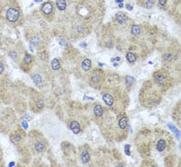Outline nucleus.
I'll list each match as a JSON object with an SVG mask.
<instances>
[{
	"label": "nucleus",
	"mask_w": 181,
	"mask_h": 167,
	"mask_svg": "<svg viewBox=\"0 0 181 167\" xmlns=\"http://www.w3.org/2000/svg\"><path fill=\"white\" fill-rule=\"evenodd\" d=\"M34 149H35L36 151H39V153L45 151L46 145H45V143H43V141H41V140L35 141V143H34Z\"/></svg>",
	"instance_id": "9b49d317"
},
{
	"label": "nucleus",
	"mask_w": 181,
	"mask_h": 167,
	"mask_svg": "<svg viewBox=\"0 0 181 167\" xmlns=\"http://www.w3.org/2000/svg\"><path fill=\"white\" fill-rule=\"evenodd\" d=\"M126 60L130 63H134L137 60V55L134 52H127L126 53Z\"/></svg>",
	"instance_id": "ddd939ff"
},
{
	"label": "nucleus",
	"mask_w": 181,
	"mask_h": 167,
	"mask_svg": "<svg viewBox=\"0 0 181 167\" xmlns=\"http://www.w3.org/2000/svg\"><path fill=\"white\" fill-rule=\"evenodd\" d=\"M130 32L133 33L134 35H140V32H141V28H140V26L139 25H134L133 27H131V29H130Z\"/></svg>",
	"instance_id": "f3484780"
},
{
	"label": "nucleus",
	"mask_w": 181,
	"mask_h": 167,
	"mask_svg": "<svg viewBox=\"0 0 181 167\" xmlns=\"http://www.w3.org/2000/svg\"><path fill=\"white\" fill-rule=\"evenodd\" d=\"M125 82L127 83V85H133L135 82V78L131 77V76H129V75H126L125 76Z\"/></svg>",
	"instance_id": "a211bd4d"
},
{
	"label": "nucleus",
	"mask_w": 181,
	"mask_h": 167,
	"mask_svg": "<svg viewBox=\"0 0 181 167\" xmlns=\"http://www.w3.org/2000/svg\"><path fill=\"white\" fill-rule=\"evenodd\" d=\"M163 58H165V60L170 61V60L172 59V55L171 54H166V55H163Z\"/></svg>",
	"instance_id": "5701e85b"
},
{
	"label": "nucleus",
	"mask_w": 181,
	"mask_h": 167,
	"mask_svg": "<svg viewBox=\"0 0 181 167\" xmlns=\"http://www.w3.org/2000/svg\"><path fill=\"white\" fill-rule=\"evenodd\" d=\"M33 60V58H32L31 55L29 54H25V57H24V61L26 62V63H30V62Z\"/></svg>",
	"instance_id": "412c9836"
},
{
	"label": "nucleus",
	"mask_w": 181,
	"mask_h": 167,
	"mask_svg": "<svg viewBox=\"0 0 181 167\" xmlns=\"http://www.w3.org/2000/svg\"><path fill=\"white\" fill-rule=\"evenodd\" d=\"M81 161L84 164H86L90 161V154L87 149H84V151H81Z\"/></svg>",
	"instance_id": "9d476101"
},
{
	"label": "nucleus",
	"mask_w": 181,
	"mask_h": 167,
	"mask_svg": "<svg viewBox=\"0 0 181 167\" xmlns=\"http://www.w3.org/2000/svg\"><path fill=\"white\" fill-rule=\"evenodd\" d=\"M56 6L59 11H64L66 8V1L65 0H56Z\"/></svg>",
	"instance_id": "2eb2a0df"
},
{
	"label": "nucleus",
	"mask_w": 181,
	"mask_h": 167,
	"mask_svg": "<svg viewBox=\"0 0 181 167\" xmlns=\"http://www.w3.org/2000/svg\"><path fill=\"white\" fill-rule=\"evenodd\" d=\"M102 100H104V102L108 106H112L114 104V99L110 94H104V96H102Z\"/></svg>",
	"instance_id": "f8f14e48"
},
{
	"label": "nucleus",
	"mask_w": 181,
	"mask_h": 167,
	"mask_svg": "<svg viewBox=\"0 0 181 167\" xmlns=\"http://www.w3.org/2000/svg\"><path fill=\"white\" fill-rule=\"evenodd\" d=\"M127 9H129V11H130V9H131V7H130V5H127Z\"/></svg>",
	"instance_id": "a878e982"
},
{
	"label": "nucleus",
	"mask_w": 181,
	"mask_h": 167,
	"mask_svg": "<svg viewBox=\"0 0 181 167\" xmlns=\"http://www.w3.org/2000/svg\"><path fill=\"white\" fill-rule=\"evenodd\" d=\"M115 18H116V22L118 24H120V25H124L127 21V16L124 13H117Z\"/></svg>",
	"instance_id": "39448f33"
},
{
	"label": "nucleus",
	"mask_w": 181,
	"mask_h": 167,
	"mask_svg": "<svg viewBox=\"0 0 181 167\" xmlns=\"http://www.w3.org/2000/svg\"><path fill=\"white\" fill-rule=\"evenodd\" d=\"M116 1H117V2H121V1H122V0H116Z\"/></svg>",
	"instance_id": "bb28decb"
},
{
	"label": "nucleus",
	"mask_w": 181,
	"mask_h": 167,
	"mask_svg": "<svg viewBox=\"0 0 181 167\" xmlns=\"http://www.w3.org/2000/svg\"><path fill=\"white\" fill-rule=\"evenodd\" d=\"M104 72L102 70H93L91 72L90 76H89V82H90V85H92L93 87H100L102 85V81H104Z\"/></svg>",
	"instance_id": "f257e3e1"
},
{
	"label": "nucleus",
	"mask_w": 181,
	"mask_h": 167,
	"mask_svg": "<svg viewBox=\"0 0 181 167\" xmlns=\"http://www.w3.org/2000/svg\"><path fill=\"white\" fill-rule=\"evenodd\" d=\"M81 68H82V70L85 72L90 71L91 68H92V62H91V60L89 59V58H85V59L82 61Z\"/></svg>",
	"instance_id": "423d86ee"
},
{
	"label": "nucleus",
	"mask_w": 181,
	"mask_h": 167,
	"mask_svg": "<svg viewBox=\"0 0 181 167\" xmlns=\"http://www.w3.org/2000/svg\"><path fill=\"white\" fill-rule=\"evenodd\" d=\"M43 106H45V104H43V99H37L36 100V108H39V110H41L43 109Z\"/></svg>",
	"instance_id": "6ab92c4d"
},
{
	"label": "nucleus",
	"mask_w": 181,
	"mask_h": 167,
	"mask_svg": "<svg viewBox=\"0 0 181 167\" xmlns=\"http://www.w3.org/2000/svg\"><path fill=\"white\" fill-rule=\"evenodd\" d=\"M118 125H119L120 129L125 130V129L127 128V126H128V119H127V117L125 116V115L120 117V118L118 119Z\"/></svg>",
	"instance_id": "6e6552de"
},
{
	"label": "nucleus",
	"mask_w": 181,
	"mask_h": 167,
	"mask_svg": "<svg viewBox=\"0 0 181 167\" xmlns=\"http://www.w3.org/2000/svg\"><path fill=\"white\" fill-rule=\"evenodd\" d=\"M51 66H52V69L53 70L57 71V70L60 69V61H59L57 58H54V59L52 60V62H51Z\"/></svg>",
	"instance_id": "dca6fc26"
},
{
	"label": "nucleus",
	"mask_w": 181,
	"mask_h": 167,
	"mask_svg": "<svg viewBox=\"0 0 181 167\" xmlns=\"http://www.w3.org/2000/svg\"><path fill=\"white\" fill-rule=\"evenodd\" d=\"M20 18V13L17 8L15 7H9L6 11V19L9 21V22H17Z\"/></svg>",
	"instance_id": "f03ea898"
},
{
	"label": "nucleus",
	"mask_w": 181,
	"mask_h": 167,
	"mask_svg": "<svg viewBox=\"0 0 181 167\" xmlns=\"http://www.w3.org/2000/svg\"><path fill=\"white\" fill-rule=\"evenodd\" d=\"M3 71H4V66H3L2 62H0V75L3 73Z\"/></svg>",
	"instance_id": "393cba45"
},
{
	"label": "nucleus",
	"mask_w": 181,
	"mask_h": 167,
	"mask_svg": "<svg viewBox=\"0 0 181 167\" xmlns=\"http://www.w3.org/2000/svg\"><path fill=\"white\" fill-rule=\"evenodd\" d=\"M32 79H33V81L35 82V84H39V83L41 82V77L39 74H35V75L32 76Z\"/></svg>",
	"instance_id": "aec40b11"
},
{
	"label": "nucleus",
	"mask_w": 181,
	"mask_h": 167,
	"mask_svg": "<svg viewBox=\"0 0 181 167\" xmlns=\"http://www.w3.org/2000/svg\"><path fill=\"white\" fill-rule=\"evenodd\" d=\"M168 79V74L166 72H157V73L154 74V81H155L156 84L159 85H163L166 84Z\"/></svg>",
	"instance_id": "7ed1b4c3"
},
{
	"label": "nucleus",
	"mask_w": 181,
	"mask_h": 167,
	"mask_svg": "<svg viewBox=\"0 0 181 167\" xmlns=\"http://www.w3.org/2000/svg\"><path fill=\"white\" fill-rule=\"evenodd\" d=\"M41 12H43L46 16H49V15L52 14L53 11H54V5H53V3L51 2V1H48V2H45L41 5Z\"/></svg>",
	"instance_id": "20e7f679"
},
{
	"label": "nucleus",
	"mask_w": 181,
	"mask_h": 167,
	"mask_svg": "<svg viewBox=\"0 0 181 167\" xmlns=\"http://www.w3.org/2000/svg\"><path fill=\"white\" fill-rule=\"evenodd\" d=\"M159 3L161 6H165L166 4H167V0H159Z\"/></svg>",
	"instance_id": "b1692460"
},
{
	"label": "nucleus",
	"mask_w": 181,
	"mask_h": 167,
	"mask_svg": "<svg viewBox=\"0 0 181 167\" xmlns=\"http://www.w3.org/2000/svg\"><path fill=\"white\" fill-rule=\"evenodd\" d=\"M93 112H94V115L96 117H100L104 114V108L100 104H96V105H94V108H93Z\"/></svg>",
	"instance_id": "1a4fd4ad"
},
{
	"label": "nucleus",
	"mask_w": 181,
	"mask_h": 167,
	"mask_svg": "<svg viewBox=\"0 0 181 167\" xmlns=\"http://www.w3.org/2000/svg\"><path fill=\"white\" fill-rule=\"evenodd\" d=\"M69 128H70V130L72 131V133H75V134H79V133L81 132V127H80V124L76 120L70 121Z\"/></svg>",
	"instance_id": "0eeeda50"
},
{
	"label": "nucleus",
	"mask_w": 181,
	"mask_h": 167,
	"mask_svg": "<svg viewBox=\"0 0 181 167\" xmlns=\"http://www.w3.org/2000/svg\"><path fill=\"white\" fill-rule=\"evenodd\" d=\"M153 4H154L153 0H146V3H145V5H146L147 8H151V7L153 6Z\"/></svg>",
	"instance_id": "4be33fe9"
},
{
	"label": "nucleus",
	"mask_w": 181,
	"mask_h": 167,
	"mask_svg": "<svg viewBox=\"0 0 181 167\" xmlns=\"http://www.w3.org/2000/svg\"><path fill=\"white\" fill-rule=\"evenodd\" d=\"M166 145H167V142H166L165 139H159L157 141V144H156V149L159 151H163V149H166Z\"/></svg>",
	"instance_id": "4468645a"
}]
</instances>
